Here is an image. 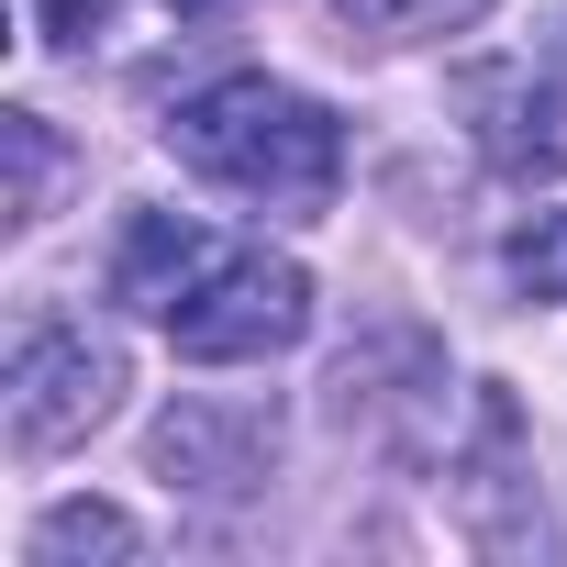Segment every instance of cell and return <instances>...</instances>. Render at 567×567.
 <instances>
[{"instance_id": "2", "label": "cell", "mask_w": 567, "mask_h": 567, "mask_svg": "<svg viewBox=\"0 0 567 567\" xmlns=\"http://www.w3.org/2000/svg\"><path fill=\"white\" fill-rule=\"evenodd\" d=\"M312 334V278L290 256H245L223 245L200 278H189V301H167V346L200 357V368H256V357H290Z\"/></svg>"}, {"instance_id": "10", "label": "cell", "mask_w": 567, "mask_h": 567, "mask_svg": "<svg viewBox=\"0 0 567 567\" xmlns=\"http://www.w3.org/2000/svg\"><path fill=\"white\" fill-rule=\"evenodd\" d=\"M489 0H346V23H368V34H456V23H478Z\"/></svg>"}, {"instance_id": "3", "label": "cell", "mask_w": 567, "mask_h": 567, "mask_svg": "<svg viewBox=\"0 0 567 567\" xmlns=\"http://www.w3.org/2000/svg\"><path fill=\"white\" fill-rule=\"evenodd\" d=\"M123 401V346L90 334V323H23L12 346V445L23 456H56V445H90Z\"/></svg>"}, {"instance_id": "1", "label": "cell", "mask_w": 567, "mask_h": 567, "mask_svg": "<svg viewBox=\"0 0 567 567\" xmlns=\"http://www.w3.org/2000/svg\"><path fill=\"white\" fill-rule=\"evenodd\" d=\"M167 145L212 189H234L256 212H290V223H312L346 178V123L301 90H278V79H212L200 101L167 112Z\"/></svg>"}, {"instance_id": "6", "label": "cell", "mask_w": 567, "mask_h": 567, "mask_svg": "<svg viewBox=\"0 0 567 567\" xmlns=\"http://www.w3.org/2000/svg\"><path fill=\"white\" fill-rule=\"evenodd\" d=\"M467 101H478V112H501V123H478L501 167H534V156L556 167V156H567V134H556L567 112H556V90H545V79H523V68H489V79H467Z\"/></svg>"}, {"instance_id": "9", "label": "cell", "mask_w": 567, "mask_h": 567, "mask_svg": "<svg viewBox=\"0 0 567 567\" xmlns=\"http://www.w3.org/2000/svg\"><path fill=\"white\" fill-rule=\"evenodd\" d=\"M0 156H12V200H0V212L34 223V212H45V178H56V134H45L34 112H0Z\"/></svg>"}, {"instance_id": "8", "label": "cell", "mask_w": 567, "mask_h": 567, "mask_svg": "<svg viewBox=\"0 0 567 567\" xmlns=\"http://www.w3.org/2000/svg\"><path fill=\"white\" fill-rule=\"evenodd\" d=\"M501 267H512L523 301H567V212H534V223L501 245Z\"/></svg>"}, {"instance_id": "5", "label": "cell", "mask_w": 567, "mask_h": 567, "mask_svg": "<svg viewBox=\"0 0 567 567\" xmlns=\"http://www.w3.org/2000/svg\"><path fill=\"white\" fill-rule=\"evenodd\" d=\"M212 256H223V245H212L189 212H134L123 245H112V301H134V312L167 323V301H189V278H200Z\"/></svg>"}, {"instance_id": "4", "label": "cell", "mask_w": 567, "mask_h": 567, "mask_svg": "<svg viewBox=\"0 0 567 567\" xmlns=\"http://www.w3.org/2000/svg\"><path fill=\"white\" fill-rule=\"evenodd\" d=\"M278 467V412L267 401H178L156 423V478L167 489H256Z\"/></svg>"}, {"instance_id": "11", "label": "cell", "mask_w": 567, "mask_h": 567, "mask_svg": "<svg viewBox=\"0 0 567 567\" xmlns=\"http://www.w3.org/2000/svg\"><path fill=\"white\" fill-rule=\"evenodd\" d=\"M167 12H234V0H167Z\"/></svg>"}, {"instance_id": "7", "label": "cell", "mask_w": 567, "mask_h": 567, "mask_svg": "<svg viewBox=\"0 0 567 567\" xmlns=\"http://www.w3.org/2000/svg\"><path fill=\"white\" fill-rule=\"evenodd\" d=\"M134 523L112 512V501H56L45 523H34V567H134Z\"/></svg>"}]
</instances>
